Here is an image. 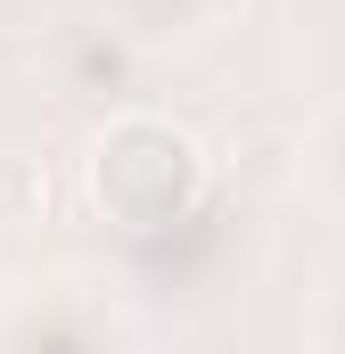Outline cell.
I'll return each instance as SVG.
<instances>
[{
	"mask_svg": "<svg viewBox=\"0 0 345 354\" xmlns=\"http://www.w3.org/2000/svg\"><path fill=\"white\" fill-rule=\"evenodd\" d=\"M83 189L132 248H165L214 214V157L189 124H172L157 107H124L90 132Z\"/></svg>",
	"mask_w": 345,
	"mask_h": 354,
	"instance_id": "obj_1",
	"label": "cell"
},
{
	"mask_svg": "<svg viewBox=\"0 0 345 354\" xmlns=\"http://www.w3.org/2000/svg\"><path fill=\"white\" fill-rule=\"evenodd\" d=\"M132 50H140V41H132L124 25H107V17L58 33V50H50L58 91H66V99H115V91H132Z\"/></svg>",
	"mask_w": 345,
	"mask_h": 354,
	"instance_id": "obj_2",
	"label": "cell"
},
{
	"mask_svg": "<svg viewBox=\"0 0 345 354\" xmlns=\"http://www.w3.org/2000/svg\"><path fill=\"white\" fill-rule=\"evenodd\" d=\"M107 25H124L140 50H165V41H206L239 17V0H99Z\"/></svg>",
	"mask_w": 345,
	"mask_h": 354,
	"instance_id": "obj_3",
	"label": "cell"
},
{
	"mask_svg": "<svg viewBox=\"0 0 345 354\" xmlns=\"http://www.w3.org/2000/svg\"><path fill=\"white\" fill-rule=\"evenodd\" d=\"M50 214V174L17 149H0V231H33Z\"/></svg>",
	"mask_w": 345,
	"mask_h": 354,
	"instance_id": "obj_4",
	"label": "cell"
},
{
	"mask_svg": "<svg viewBox=\"0 0 345 354\" xmlns=\"http://www.w3.org/2000/svg\"><path fill=\"white\" fill-rule=\"evenodd\" d=\"M313 181L329 189V206L345 214V99L313 124Z\"/></svg>",
	"mask_w": 345,
	"mask_h": 354,
	"instance_id": "obj_5",
	"label": "cell"
},
{
	"mask_svg": "<svg viewBox=\"0 0 345 354\" xmlns=\"http://www.w3.org/2000/svg\"><path fill=\"white\" fill-rule=\"evenodd\" d=\"M321 338H329V346H345V313H337V322H329V330H321Z\"/></svg>",
	"mask_w": 345,
	"mask_h": 354,
	"instance_id": "obj_6",
	"label": "cell"
}]
</instances>
